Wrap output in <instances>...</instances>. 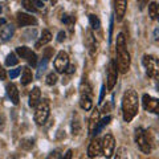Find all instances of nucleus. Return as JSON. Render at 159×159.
<instances>
[{
    "instance_id": "4be33fe9",
    "label": "nucleus",
    "mask_w": 159,
    "mask_h": 159,
    "mask_svg": "<svg viewBox=\"0 0 159 159\" xmlns=\"http://www.w3.org/2000/svg\"><path fill=\"white\" fill-rule=\"evenodd\" d=\"M80 131H81V119H80L78 114H74L72 121V133L73 135H78Z\"/></svg>"
},
{
    "instance_id": "6ab92c4d",
    "label": "nucleus",
    "mask_w": 159,
    "mask_h": 159,
    "mask_svg": "<svg viewBox=\"0 0 159 159\" xmlns=\"http://www.w3.org/2000/svg\"><path fill=\"white\" fill-rule=\"evenodd\" d=\"M15 33V27L12 24H7L6 27H3V29L0 31V39L3 40V41H8L9 39H12Z\"/></svg>"
},
{
    "instance_id": "7c9ffc66",
    "label": "nucleus",
    "mask_w": 159,
    "mask_h": 159,
    "mask_svg": "<svg viewBox=\"0 0 159 159\" xmlns=\"http://www.w3.org/2000/svg\"><path fill=\"white\" fill-rule=\"evenodd\" d=\"M57 74L56 73H49L48 76H47V80H45V82H47V85L49 86H53V85H56V82H57Z\"/></svg>"
},
{
    "instance_id": "39448f33",
    "label": "nucleus",
    "mask_w": 159,
    "mask_h": 159,
    "mask_svg": "<svg viewBox=\"0 0 159 159\" xmlns=\"http://www.w3.org/2000/svg\"><path fill=\"white\" fill-rule=\"evenodd\" d=\"M49 114H51V107H49V103L47 99H43V101L39 102V105L36 106V111H34V122L37 125H44L48 118Z\"/></svg>"
},
{
    "instance_id": "58836bf2",
    "label": "nucleus",
    "mask_w": 159,
    "mask_h": 159,
    "mask_svg": "<svg viewBox=\"0 0 159 159\" xmlns=\"http://www.w3.org/2000/svg\"><path fill=\"white\" fill-rule=\"evenodd\" d=\"M33 4H34V7H36V9H43L44 8V3L40 2V0H33Z\"/></svg>"
},
{
    "instance_id": "09e8293b",
    "label": "nucleus",
    "mask_w": 159,
    "mask_h": 159,
    "mask_svg": "<svg viewBox=\"0 0 159 159\" xmlns=\"http://www.w3.org/2000/svg\"><path fill=\"white\" fill-rule=\"evenodd\" d=\"M0 13H2V6H0Z\"/></svg>"
},
{
    "instance_id": "9b49d317",
    "label": "nucleus",
    "mask_w": 159,
    "mask_h": 159,
    "mask_svg": "<svg viewBox=\"0 0 159 159\" xmlns=\"http://www.w3.org/2000/svg\"><path fill=\"white\" fill-rule=\"evenodd\" d=\"M85 47L90 56H94L97 52V44H96V37L93 34L92 29H88L85 32Z\"/></svg>"
},
{
    "instance_id": "f03ea898",
    "label": "nucleus",
    "mask_w": 159,
    "mask_h": 159,
    "mask_svg": "<svg viewBox=\"0 0 159 159\" xmlns=\"http://www.w3.org/2000/svg\"><path fill=\"white\" fill-rule=\"evenodd\" d=\"M138 109H139L138 94L135 90L129 89V90L125 92V94L122 97V114H123L125 122L133 121V118L138 114Z\"/></svg>"
},
{
    "instance_id": "1a4fd4ad",
    "label": "nucleus",
    "mask_w": 159,
    "mask_h": 159,
    "mask_svg": "<svg viewBox=\"0 0 159 159\" xmlns=\"http://www.w3.org/2000/svg\"><path fill=\"white\" fill-rule=\"evenodd\" d=\"M69 66V56L66 52H58L56 58H54V69L57 70V73H65L66 68Z\"/></svg>"
},
{
    "instance_id": "dca6fc26",
    "label": "nucleus",
    "mask_w": 159,
    "mask_h": 159,
    "mask_svg": "<svg viewBox=\"0 0 159 159\" xmlns=\"http://www.w3.org/2000/svg\"><path fill=\"white\" fill-rule=\"evenodd\" d=\"M7 94H8V98L11 99V102L13 105H17L19 103V90H17V86L15 84H8L7 85Z\"/></svg>"
},
{
    "instance_id": "ea45409f",
    "label": "nucleus",
    "mask_w": 159,
    "mask_h": 159,
    "mask_svg": "<svg viewBox=\"0 0 159 159\" xmlns=\"http://www.w3.org/2000/svg\"><path fill=\"white\" fill-rule=\"evenodd\" d=\"M105 92H106V88H105V85H102V88H101V94H99V103H101L102 101H103V97H105Z\"/></svg>"
},
{
    "instance_id": "5701e85b",
    "label": "nucleus",
    "mask_w": 159,
    "mask_h": 159,
    "mask_svg": "<svg viewBox=\"0 0 159 159\" xmlns=\"http://www.w3.org/2000/svg\"><path fill=\"white\" fill-rule=\"evenodd\" d=\"M110 121H111V117H110V116H106L105 118L99 119V122H98V126H97V129H96V130H94L93 135H97V134H99V133H101V130H102V129L105 127L106 125H109V123H110Z\"/></svg>"
},
{
    "instance_id": "ddd939ff",
    "label": "nucleus",
    "mask_w": 159,
    "mask_h": 159,
    "mask_svg": "<svg viewBox=\"0 0 159 159\" xmlns=\"http://www.w3.org/2000/svg\"><path fill=\"white\" fill-rule=\"evenodd\" d=\"M127 8V0H114V12L118 21H121L126 13Z\"/></svg>"
},
{
    "instance_id": "423d86ee",
    "label": "nucleus",
    "mask_w": 159,
    "mask_h": 159,
    "mask_svg": "<svg viewBox=\"0 0 159 159\" xmlns=\"http://www.w3.org/2000/svg\"><path fill=\"white\" fill-rule=\"evenodd\" d=\"M116 148V139L111 134H106L101 141V152L105 158H111Z\"/></svg>"
},
{
    "instance_id": "7ed1b4c3",
    "label": "nucleus",
    "mask_w": 159,
    "mask_h": 159,
    "mask_svg": "<svg viewBox=\"0 0 159 159\" xmlns=\"http://www.w3.org/2000/svg\"><path fill=\"white\" fill-rule=\"evenodd\" d=\"M134 138H135V143L139 147V150L145 154H150L154 146V141L151 139L150 131H146L142 127H137L135 133H134Z\"/></svg>"
},
{
    "instance_id": "393cba45",
    "label": "nucleus",
    "mask_w": 159,
    "mask_h": 159,
    "mask_svg": "<svg viewBox=\"0 0 159 159\" xmlns=\"http://www.w3.org/2000/svg\"><path fill=\"white\" fill-rule=\"evenodd\" d=\"M47 68H48V58L44 57L41 61H40L39 66H37V74H36V77H37V78H41V76H43L44 73H45Z\"/></svg>"
},
{
    "instance_id": "bb28decb",
    "label": "nucleus",
    "mask_w": 159,
    "mask_h": 159,
    "mask_svg": "<svg viewBox=\"0 0 159 159\" xmlns=\"http://www.w3.org/2000/svg\"><path fill=\"white\" fill-rule=\"evenodd\" d=\"M17 62H19V58L16 56V53H13V52L9 53L7 56V58H6V65L7 66H13V65H16Z\"/></svg>"
},
{
    "instance_id": "cd10ccee",
    "label": "nucleus",
    "mask_w": 159,
    "mask_h": 159,
    "mask_svg": "<svg viewBox=\"0 0 159 159\" xmlns=\"http://www.w3.org/2000/svg\"><path fill=\"white\" fill-rule=\"evenodd\" d=\"M114 159H129V151L126 147H119L117 152H116V157Z\"/></svg>"
},
{
    "instance_id": "f257e3e1",
    "label": "nucleus",
    "mask_w": 159,
    "mask_h": 159,
    "mask_svg": "<svg viewBox=\"0 0 159 159\" xmlns=\"http://www.w3.org/2000/svg\"><path fill=\"white\" fill-rule=\"evenodd\" d=\"M116 65L121 73H127L130 69V53L126 49V39L123 33H118L116 43Z\"/></svg>"
},
{
    "instance_id": "a18cd8bd",
    "label": "nucleus",
    "mask_w": 159,
    "mask_h": 159,
    "mask_svg": "<svg viewBox=\"0 0 159 159\" xmlns=\"http://www.w3.org/2000/svg\"><path fill=\"white\" fill-rule=\"evenodd\" d=\"M109 110H110V105L107 103V105L103 106V113H106V111H109Z\"/></svg>"
},
{
    "instance_id": "0eeeda50",
    "label": "nucleus",
    "mask_w": 159,
    "mask_h": 159,
    "mask_svg": "<svg viewBox=\"0 0 159 159\" xmlns=\"http://www.w3.org/2000/svg\"><path fill=\"white\" fill-rule=\"evenodd\" d=\"M16 53L21 58L27 60L28 64H29V66L33 68V66L37 65V56H36V53L32 52V49H29L28 47H19V48H16Z\"/></svg>"
},
{
    "instance_id": "412c9836",
    "label": "nucleus",
    "mask_w": 159,
    "mask_h": 159,
    "mask_svg": "<svg viewBox=\"0 0 159 159\" xmlns=\"http://www.w3.org/2000/svg\"><path fill=\"white\" fill-rule=\"evenodd\" d=\"M80 106H81L85 111H89L93 107V101H92V96H85V94H81L80 97Z\"/></svg>"
},
{
    "instance_id": "f704fd0d",
    "label": "nucleus",
    "mask_w": 159,
    "mask_h": 159,
    "mask_svg": "<svg viewBox=\"0 0 159 159\" xmlns=\"http://www.w3.org/2000/svg\"><path fill=\"white\" fill-rule=\"evenodd\" d=\"M113 27H114V19H110V28H109V43L111 41V36H113Z\"/></svg>"
},
{
    "instance_id": "8fccbe9b",
    "label": "nucleus",
    "mask_w": 159,
    "mask_h": 159,
    "mask_svg": "<svg viewBox=\"0 0 159 159\" xmlns=\"http://www.w3.org/2000/svg\"><path fill=\"white\" fill-rule=\"evenodd\" d=\"M43 2H44V0H43Z\"/></svg>"
},
{
    "instance_id": "49530a36",
    "label": "nucleus",
    "mask_w": 159,
    "mask_h": 159,
    "mask_svg": "<svg viewBox=\"0 0 159 159\" xmlns=\"http://www.w3.org/2000/svg\"><path fill=\"white\" fill-rule=\"evenodd\" d=\"M7 21H6V19H0V27L2 25H4V24H6Z\"/></svg>"
},
{
    "instance_id": "473e14b6",
    "label": "nucleus",
    "mask_w": 159,
    "mask_h": 159,
    "mask_svg": "<svg viewBox=\"0 0 159 159\" xmlns=\"http://www.w3.org/2000/svg\"><path fill=\"white\" fill-rule=\"evenodd\" d=\"M47 159H60V151H58V150L52 151V152L47 157Z\"/></svg>"
},
{
    "instance_id": "2f4dec72",
    "label": "nucleus",
    "mask_w": 159,
    "mask_h": 159,
    "mask_svg": "<svg viewBox=\"0 0 159 159\" xmlns=\"http://www.w3.org/2000/svg\"><path fill=\"white\" fill-rule=\"evenodd\" d=\"M21 73V68H17V69H12L11 72H9V77L11 78H16L19 74Z\"/></svg>"
},
{
    "instance_id": "4468645a",
    "label": "nucleus",
    "mask_w": 159,
    "mask_h": 159,
    "mask_svg": "<svg viewBox=\"0 0 159 159\" xmlns=\"http://www.w3.org/2000/svg\"><path fill=\"white\" fill-rule=\"evenodd\" d=\"M101 154V141L98 138H94L88 146V157L96 158Z\"/></svg>"
},
{
    "instance_id": "6e6552de",
    "label": "nucleus",
    "mask_w": 159,
    "mask_h": 159,
    "mask_svg": "<svg viewBox=\"0 0 159 159\" xmlns=\"http://www.w3.org/2000/svg\"><path fill=\"white\" fill-rule=\"evenodd\" d=\"M142 103L146 111H150L159 116V98H154L151 96H148V94H143Z\"/></svg>"
},
{
    "instance_id": "c9c22d12",
    "label": "nucleus",
    "mask_w": 159,
    "mask_h": 159,
    "mask_svg": "<svg viewBox=\"0 0 159 159\" xmlns=\"http://www.w3.org/2000/svg\"><path fill=\"white\" fill-rule=\"evenodd\" d=\"M72 157H73V150H70V148H69V150L64 154V155L60 158V159H72Z\"/></svg>"
},
{
    "instance_id": "79ce46f5",
    "label": "nucleus",
    "mask_w": 159,
    "mask_h": 159,
    "mask_svg": "<svg viewBox=\"0 0 159 159\" xmlns=\"http://www.w3.org/2000/svg\"><path fill=\"white\" fill-rule=\"evenodd\" d=\"M74 72H76V68H74V65H69L66 68V70H65V73H68V74H72Z\"/></svg>"
},
{
    "instance_id": "f3484780",
    "label": "nucleus",
    "mask_w": 159,
    "mask_h": 159,
    "mask_svg": "<svg viewBox=\"0 0 159 159\" xmlns=\"http://www.w3.org/2000/svg\"><path fill=\"white\" fill-rule=\"evenodd\" d=\"M41 101V90L40 88H33L31 93H29V106L31 107H36L39 105V102Z\"/></svg>"
},
{
    "instance_id": "a878e982",
    "label": "nucleus",
    "mask_w": 159,
    "mask_h": 159,
    "mask_svg": "<svg viewBox=\"0 0 159 159\" xmlns=\"http://www.w3.org/2000/svg\"><path fill=\"white\" fill-rule=\"evenodd\" d=\"M89 23H90L92 29H99V27H101V21H99L97 15H89Z\"/></svg>"
},
{
    "instance_id": "4c0bfd02",
    "label": "nucleus",
    "mask_w": 159,
    "mask_h": 159,
    "mask_svg": "<svg viewBox=\"0 0 159 159\" xmlns=\"http://www.w3.org/2000/svg\"><path fill=\"white\" fill-rule=\"evenodd\" d=\"M148 4V0H138V6H139V9H145V7Z\"/></svg>"
},
{
    "instance_id": "de8ad7c7",
    "label": "nucleus",
    "mask_w": 159,
    "mask_h": 159,
    "mask_svg": "<svg viewBox=\"0 0 159 159\" xmlns=\"http://www.w3.org/2000/svg\"><path fill=\"white\" fill-rule=\"evenodd\" d=\"M157 19L159 20V4H158V8H157Z\"/></svg>"
},
{
    "instance_id": "a211bd4d",
    "label": "nucleus",
    "mask_w": 159,
    "mask_h": 159,
    "mask_svg": "<svg viewBox=\"0 0 159 159\" xmlns=\"http://www.w3.org/2000/svg\"><path fill=\"white\" fill-rule=\"evenodd\" d=\"M51 40H52V33L49 32L48 29H44L43 33H41V36H40V39L37 40V43L34 44V48L41 49V47L47 45L48 43H51Z\"/></svg>"
},
{
    "instance_id": "c03bdc74",
    "label": "nucleus",
    "mask_w": 159,
    "mask_h": 159,
    "mask_svg": "<svg viewBox=\"0 0 159 159\" xmlns=\"http://www.w3.org/2000/svg\"><path fill=\"white\" fill-rule=\"evenodd\" d=\"M154 40H159V28L154 31Z\"/></svg>"
},
{
    "instance_id": "a19ab883",
    "label": "nucleus",
    "mask_w": 159,
    "mask_h": 159,
    "mask_svg": "<svg viewBox=\"0 0 159 159\" xmlns=\"http://www.w3.org/2000/svg\"><path fill=\"white\" fill-rule=\"evenodd\" d=\"M6 77H7L6 69H4L2 65H0V80H6Z\"/></svg>"
},
{
    "instance_id": "aec40b11",
    "label": "nucleus",
    "mask_w": 159,
    "mask_h": 159,
    "mask_svg": "<svg viewBox=\"0 0 159 159\" xmlns=\"http://www.w3.org/2000/svg\"><path fill=\"white\" fill-rule=\"evenodd\" d=\"M33 74L29 66H23L21 68V84L23 85H28L29 82H32Z\"/></svg>"
},
{
    "instance_id": "2eb2a0df",
    "label": "nucleus",
    "mask_w": 159,
    "mask_h": 159,
    "mask_svg": "<svg viewBox=\"0 0 159 159\" xmlns=\"http://www.w3.org/2000/svg\"><path fill=\"white\" fill-rule=\"evenodd\" d=\"M98 122H99V110L98 109H94L90 118H89V126H88L89 135H93L94 130H96L97 126H98Z\"/></svg>"
},
{
    "instance_id": "c756f323",
    "label": "nucleus",
    "mask_w": 159,
    "mask_h": 159,
    "mask_svg": "<svg viewBox=\"0 0 159 159\" xmlns=\"http://www.w3.org/2000/svg\"><path fill=\"white\" fill-rule=\"evenodd\" d=\"M157 8H158L157 3H150V4H148V15H150L151 20L157 19Z\"/></svg>"
},
{
    "instance_id": "b1692460",
    "label": "nucleus",
    "mask_w": 159,
    "mask_h": 159,
    "mask_svg": "<svg viewBox=\"0 0 159 159\" xmlns=\"http://www.w3.org/2000/svg\"><path fill=\"white\" fill-rule=\"evenodd\" d=\"M33 146H34V139L33 138H24V139L20 141V147H21L23 150L29 151V150L33 148Z\"/></svg>"
},
{
    "instance_id": "72a5a7b5",
    "label": "nucleus",
    "mask_w": 159,
    "mask_h": 159,
    "mask_svg": "<svg viewBox=\"0 0 159 159\" xmlns=\"http://www.w3.org/2000/svg\"><path fill=\"white\" fill-rule=\"evenodd\" d=\"M61 20H62V23L68 24V25H72V24H73V20H72V17L69 16V15H64V17Z\"/></svg>"
},
{
    "instance_id": "9d476101",
    "label": "nucleus",
    "mask_w": 159,
    "mask_h": 159,
    "mask_svg": "<svg viewBox=\"0 0 159 159\" xmlns=\"http://www.w3.org/2000/svg\"><path fill=\"white\" fill-rule=\"evenodd\" d=\"M118 80V69L116 65V61L111 60L107 66V90H113Z\"/></svg>"
},
{
    "instance_id": "37998d69",
    "label": "nucleus",
    "mask_w": 159,
    "mask_h": 159,
    "mask_svg": "<svg viewBox=\"0 0 159 159\" xmlns=\"http://www.w3.org/2000/svg\"><path fill=\"white\" fill-rule=\"evenodd\" d=\"M53 53V48H49V49H47L45 51V58H48L49 60V57H51V54Z\"/></svg>"
},
{
    "instance_id": "c85d7f7f",
    "label": "nucleus",
    "mask_w": 159,
    "mask_h": 159,
    "mask_svg": "<svg viewBox=\"0 0 159 159\" xmlns=\"http://www.w3.org/2000/svg\"><path fill=\"white\" fill-rule=\"evenodd\" d=\"M23 7L29 12H37V9L33 4V0H23Z\"/></svg>"
},
{
    "instance_id": "f8f14e48",
    "label": "nucleus",
    "mask_w": 159,
    "mask_h": 159,
    "mask_svg": "<svg viewBox=\"0 0 159 159\" xmlns=\"http://www.w3.org/2000/svg\"><path fill=\"white\" fill-rule=\"evenodd\" d=\"M16 20H17V24L20 27L36 25L37 24V20L33 16H31V15H28V13H24V12H19L17 16H16Z\"/></svg>"
},
{
    "instance_id": "20e7f679",
    "label": "nucleus",
    "mask_w": 159,
    "mask_h": 159,
    "mask_svg": "<svg viewBox=\"0 0 159 159\" xmlns=\"http://www.w3.org/2000/svg\"><path fill=\"white\" fill-rule=\"evenodd\" d=\"M142 62L146 68V73L148 74V77L159 81V58L150 56V54H145Z\"/></svg>"
},
{
    "instance_id": "e433bc0d",
    "label": "nucleus",
    "mask_w": 159,
    "mask_h": 159,
    "mask_svg": "<svg viewBox=\"0 0 159 159\" xmlns=\"http://www.w3.org/2000/svg\"><path fill=\"white\" fill-rule=\"evenodd\" d=\"M65 36H66L65 32H64V31H60L58 34H57V41H58V43H62L64 40H65Z\"/></svg>"
}]
</instances>
